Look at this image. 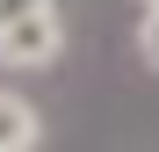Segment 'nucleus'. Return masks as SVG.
<instances>
[{
  "label": "nucleus",
  "instance_id": "f257e3e1",
  "mask_svg": "<svg viewBox=\"0 0 159 152\" xmlns=\"http://www.w3.org/2000/svg\"><path fill=\"white\" fill-rule=\"evenodd\" d=\"M65 51V22L51 0H36V7H22L15 22H0V65H51Z\"/></svg>",
  "mask_w": 159,
  "mask_h": 152
},
{
  "label": "nucleus",
  "instance_id": "f03ea898",
  "mask_svg": "<svg viewBox=\"0 0 159 152\" xmlns=\"http://www.w3.org/2000/svg\"><path fill=\"white\" fill-rule=\"evenodd\" d=\"M43 138V123H36V109L22 94H0V152H29Z\"/></svg>",
  "mask_w": 159,
  "mask_h": 152
},
{
  "label": "nucleus",
  "instance_id": "7ed1b4c3",
  "mask_svg": "<svg viewBox=\"0 0 159 152\" xmlns=\"http://www.w3.org/2000/svg\"><path fill=\"white\" fill-rule=\"evenodd\" d=\"M138 51H145V65H159V0H152V15L138 22Z\"/></svg>",
  "mask_w": 159,
  "mask_h": 152
},
{
  "label": "nucleus",
  "instance_id": "20e7f679",
  "mask_svg": "<svg viewBox=\"0 0 159 152\" xmlns=\"http://www.w3.org/2000/svg\"><path fill=\"white\" fill-rule=\"evenodd\" d=\"M22 7H36V0H0V22H15Z\"/></svg>",
  "mask_w": 159,
  "mask_h": 152
}]
</instances>
